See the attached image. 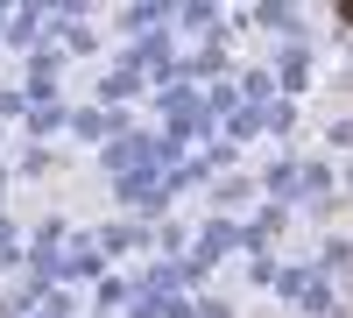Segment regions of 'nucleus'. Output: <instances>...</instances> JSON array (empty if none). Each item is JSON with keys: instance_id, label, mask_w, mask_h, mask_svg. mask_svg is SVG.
Wrapping results in <instances>:
<instances>
[{"instance_id": "1", "label": "nucleus", "mask_w": 353, "mask_h": 318, "mask_svg": "<svg viewBox=\"0 0 353 318\" xmlns=\"http://www.w3.org/2000/svg\"><path fill=\"white\" fill-rule=\"evenodd\" d=\"M339 21H353V0H339Z\"/></svg>"}]
</instances>
